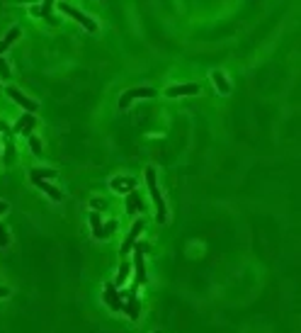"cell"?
<instances>
[{
  "mask_svg": "<svg viewBox=\"0 0 301 333\" xmlns=\"http://www.w3.org/2000/svg\"><path fill=\"white\" fill-rule=\"evenodd\" d=\"M146 185H149V192L153 202H155V219L163 224L165 221V200H163V195H160V190H158V185H155V170L153 168H146Z\"/></svg>",
  "mask_w": 301,
  "mask_h": 333,
  "instance_id": "cell-1",
  "label": "cell"
},
{
  "mask_svg": "<svg viewBox=\"0 0 301 333\" xmlns=\"http://www.w3.org/2000/svg\"><path fill=\"white\" fill-rule=\"evenodd\" d=\"M59 7H61V10H64V12H66V15H68L71 20H75V22H80V24H83V27H85L87 32H97V24H95V22H92V20H90V17L85 15V12H80L78 7H73V5H68V2H61Z\"/></svg>",
  "mask_w": 301,
  "mask_h": 333,
  "instance_id": "cell-2",
  "label": "cell"
},
{
  "mask_svg": "<svg viewBox=\"0 0 301 333\" xmlns=\"http://www.w3.org/2000/svg\"><path fill=\"white\" fill-rule=\"evenodd\" d=\"M139 97H155V90H153V88H131V90H127V93L119 97V107L127 110V107L131 105V100H139Z\"/></svg>",
  "mask_w": 301,
  "mask_h": 333,
  "instance_id": "cell-3",
  "label": "cell"
},
{
  "mask_svg": "<svg viewBox=\"0 0 301 333\" xmlns=\"http://www.w3.org/2000/svg\"><path fill=\"white\" fill-rule=\"evenodd\" d=\"M144 226H146V224H144L141 219H139V221H134V226H131V231H129V236H127V241H124V243H122V248H119V251H122V256H129V253H131V248H134V243H136V238L141 236V231H144Z\"/></svg>",
  "mask_w": 301,
  "mask_h": 333,
  "instance_id": "cell-4",
  "label": "cell"
},
{
  "mask_svg": "<svg viewBox=\"0 0 301 333\" xmlns=\"http://www.w3.org/2000/svg\"><path fill=\"white\" fill-rule=\"evenodd\" d=\"M5 93H7V95H10V97H12V100H15L20 107H24L27 112H37V102H34V100H29V97H27L24 93H20L17 88H12V85H10Z\"/></svg>",
  "mask_w": 301,
  "mask_h": 333,
  "instance_id": "cell-5",
  "label": "cell"
},
{
  "mask_svg": "<svg viewBox=\"0 0 301 333\" xmlns=\"http://www.w3.org/2000/svg\"><path fill=\"white\" fill-rule=\"evenodd\" d=\"M199 93V85L197 83H185V85H170L165 90L168 97H182V95H197Z\"/></svg>",
  "mask_w": 301,
  "mask_h": 333,
  "instance_id": "cell-6",
  "label": "cell"
},
{
  "mask_svg": "<svg viewBox=\"0 0 301 333\" xmlns=\"http://www.w3.org/2000/svg\"><path fill=\"white\" fill-rule=\"evenodd\" d=\"M105 304L112 309V311H122V299H119V294H117V287L112 285V282H107L105 285Z\"/></svg>",
  "mask_w": 301,
  "mask_h": 333,
  "instance_id": "cell-7",
  "label": "cell"
},
{
  "mask_svg": "<svg viewBox=\"0 0 301 333\" xmlns=\"http://www.w3.org/2000/svg\"><path fill=\"white\" fill-rule=\"evenodd\" d=\"M109 185H112V190H114V192H122V195H129V192H134V190H136V180H134V178H129V175H124V178H114Z\"/></svg>",
  "mask_w": 301,
  "mask_h": 333,
  "instance_id": "cell-8",
  "label": "cell"
},
{
  "mask_svg": "<svg viewBox=\"0 0 301 333\" xmlns=\"http://www.w3.org/2000/svg\"><path fill=\"white\" fill-rule=\"evenodd\" d=\"M136 212H144V202H141V197H139V192L134 190V192L127 195V214L134 216Z\"/></svg>",
  "mask_w": 301,
  "mask_h": 333,
  "instance_id": "cell-9",
  "label": "cell"
},
{
  "mask_svg": "<svg viewBox=\"0 0 301 333\" xmlns=\"http://www.w3.org/2000/svg\"><path fill=\"white\" fill-rule=\"evenodd\" d=\"M34 185H37L39 190H44V192H46V195H49V197H51L54 202H61V200H64V192H61V190H56L54 185H49L46 180H34Z\"/></svg>",
  "mask_w": 301,
  "mask_h": 333,
  "instance_id": "cell-10",
  "label": "cell"
},
{
  "mask_svg": "<svg viewBox=\"0 0 301 333\" xmlns=\"http://www.w3.org/2000/svg\"><path fill=\"white\" fill-rule=\"evenodd\" d=\"M122 311H124L129 319H134V321H136V319H139V314H141V304H139V299H136V297H129V302L122 307Z\"/></svg>",
  "mask_w": 301,
  "mask_h": 333,
  "instance_id": "cell-11",
  "label": "cell"
},
{
  "mask_svg": "<svg viewBox=\"0 0 301 333\" xmlns=\"http://www.w3.org/2000/svg\"><path fill=\"white\" fill-rule=\"evenodd\" d=\"M90 224H92V236H95V238H100V241L109 238V236L105 234V229H102V221H100V214H97V212L90 214Z\"/></svg>",
  "mask_w": 301,
  "mask_h": 333,
  "instance_id": "cell-12",
  "label": "cell"
},
{
  "mask_svg": "<svg viewBox=\"0 0 301 333\" xmlns=\"http://www.w3.org/2000/svg\"><path fill=\"white\" fill-rule=\"evenodd\" d=\"M212 80L216 83L219 93H224V95H228V93H231V83L226 80V75L221 73V71H214V73H212Z\"/></svg>",
  "mask_w": 301,
  "mask_h": 333,
  "instance_id": "cell-13",
  "label": "cell"
},
{
  "mask_svg": "<svg viewBox=\"0 0 301 333\" xmlns=\"http://www.w3.org/2000/svg\"><path fill=\"white\" fill-rule=\"evenodd\" d=\"M134 267H136V277L139 282H146V265H144V253L136 251L134 253Z\"/></svg>",
  "mask_w": 301,
  "mask_h": 333,
  "instance_id": "cell-14",
  "label": "cell"
},
{
  "mask_svg": "<svg viewBox=\"0 0 301 333\" xmlns=\"http://www.w3.org/2000/svg\"><path fill=\"white\" fill-rule=\"evenodd\" d=\"M29 178H32V183L34 180H49V178H56V170H51V168H34L29 173Z\"/></svg>",
  "mask_w": 301,
  "mask_h": 333,
  "instance_id": "cell-15",
  "label": "cell"
},
{
  "mask_svg": "<svg viewBox=\"0 0 301 333\" xmlns=\"http://www.w3.org/2000/svg\"><path fill=\"white\" fill-rule=\"evenodd\" d=\"M129 272H131V265H129V263H122V265H119V275H117V280H114V287H122V285L129 280Z\"/></svg>",
  "mask_w": 301,
  "mask_h": 333,
  "instance_id": "cell-16",
  "label": "cell"
},
{
  "mask_svg": "<svg viewBox=\"0 0 301 333\" xmlns=\"http://www.w3.org/2000/svg\"><path fill=\"white\" fill-rule=\"evenodd\" d=\"M32 119H34V117H32V115H24V117H20V119H17V124H15V127H12V132H22V129H24V127H27V124H29V122H32Z\"/></svg>",
  "mask_w": 301,
  "mask_h": 333,
  "instance_id": "cell-17",
  "label": "cell"
},
{
  "mask_svg": "<svg viewBox=\"0 0 301 333\" xmlns=\"http://www.w3.org/2000/svg\"><path fill=\"white\" fill-rule=\"evenodd\" d=\"M10 246V234H7V226L0 224V248H7Z\"/></svg>",
  "mask_w": 301,
  "mask_h": 333,
  "instance_id": "cell-18",
  "label": "cell"
},
{
  "mask_svg": "<svg viewBox=\"0 0 301 333\" xmlns=\"http://www.w3.org/2000/svg\"><path fill=\"white\" fill-rule=\"evenodd\" d=\"M10 75H12V73H10L7 61H5V59H0V78H2V80H10Z\"/></svg>",
  "mask_w": 301,
  "mask_h": 333,
  "instance_id": "cell-19",
  "label": "cell"
},
{
  "mask_svg": "<svg viewBox=\"0 0 301 333\" xmlns=\"http://www.w3.org/2000/svg\"><path fill=\"white\" fill-rule=\"evenodd\" d=\"M29 146H32V153H42V141L39 139H34V136H29Z\"/></svg>",
  "mask_w": 301,
  "mask_h": 333,
  "instance_id": "cell-20",
  "label": "cell"
},
{
  "mask_svg": "<svg viewBox=\"0 0 301 333\" xmlns=\"http://www.w3.org/2000/svg\"><path fill=\"white\" fill-rule=\"evenodd\" d=\"M12 158H15V146H12V143H7V151H5V163H12Z\"/></svg>",
  "mask_w": 301,
  "mask_h": 333,
  "instance_id": "cell-21",
  "label": "cell"
},
{
  "mask_svg": "<svg viewBox=\"0 0 301 333\" xmlns=\"http://www.w3.org/2000/svg\"><path fill=\"white\" fill-rule=\"evenodd\" d=\"M90 207H92L95 212H100V209L105 207V202H102V200H90Z\"/></svg>",
  "mask_w": 301,
  "mask_h": 333,
  "instance_id": "cell-22",
  "label": "cell"
},
{
  "mask_svg": "<svg viewBox=\"0 0 301 333\" xmlns=\"http://www.w3.org/2000/svg\"><path fill=\"white\" fill-rule=\"evenodd\" d=\"M7 294H10V287H2V285H0V297H7Z\"/></svg>",
  "mask_w": 301,
  "mask_h": 333,
  "instance_id": "cell-23",
  "label": "cell"
},
{
  "mask_svg": "<svg viewBox=\"0 0 301 333\" xmlns=\"http://www.w3.org/2000/svg\"><path fill=\"white\" fill-rule=\"evenodd\" d=\"M7 209H10V204H7V202H0V214H5Z\"/></svg>",
  "mask_w": 301,
  "mask_h": 333,
  "instance_id": "cell-24",
  "label": "cell"
},
{
  "mask_svg": "<svg viewBox=\"0 0 301 333\" xmlns=\"http://www.w3.org/2000/svg\"><path fill=\"white\" fill-rule=\"evenodd\" d=\"M0 132H7V124H2V122H0Z\"/></svg>",
  "mask_w": 301,
  "mask_h": 333,
  "instance_id": "cell-25",
  "label": "cell"
},
{
  "mask_svg": "<svg viewBox=\"0 0 301 333\" xmlns=\"http://www.w3.org/2000/svg\"><path fill=\"white\" fill-rule=\"evenodd\" d=\"M0 90H2V88H0Z\"/></svg>",
  "mask_w": 301,
  "mask_h": 333,
  "instance_id": "cell-26",
  "label": "cell"
},
{
  "mask_svg": "<svg viewBox=\"0 0 301 333\" xmlns=\"http://www.w3.org/2000/svg\"><path fill=\"white\" fill-rule=\"evenodd\" d=\"M155 333H158V331H155Z\"/></svg>",
  "mask_w": 301,
  "mask_h": 333,
  "instance_id": "cell-27",
  "label": "cell"
}]
</instances>
